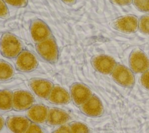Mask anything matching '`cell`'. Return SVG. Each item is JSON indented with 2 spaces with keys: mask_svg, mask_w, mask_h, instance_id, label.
Returning a JSON list of instances; mask_svg holds the SVG:
<instances>
[{
  "mask_svg": "<svg viewBox=\"0 0 149 133\" xmlns=\"http://www.w3.org/2000/svg\"><path fill=\"white\" fill-rule=\"evenodd\" d=\"M5 2L12 6L22 8L26 6L27 0H3Z\"/></svg>",
  "mask_w": 149,
  "mask_h": 133,
  "instance_id": "cell-23",
  "label": "cell"
},
{
  "mask_svg": "<svg viewBox=\"0 0 149 133\" xmlns=\"http://www.w3.org/2000/svg\"><path fill=\"white\" fill-rule=\"evenodd\" d=\"M36 48L37 53L45 61L51 64H55L57 62L59 51L56 40L53 36L37 43Z\"/></svg>",
  "mask_w": 149,
  "mask_h": 133,
  "instance_id": "cell-2",
  "label": "cell"
},
{
  "mask_svg": "<svg viewBox=\"0 0 149 133\" xmlns=\"http://www.w3.org/2000/svg\"><path fill=\"white\" fill-rule=\"evenodd\" d=\"M139 20L133 15H127L118 18L111 23L112 27L116 30L125 33H135L139 29Z\"/></svg>",
  "mask_w": 149,
  "mask_h": 133,
  "instance_id": "cell-4",
  "label": "cell"
},
{
  "mask_svg": "<svg viewBox=\"0 0 149 133\" xmlns=\"http://www.w3.org/2000/svg\"><path fill=\"white\" fill-rule=\"evenodd\" d=\"M91 62L95 70L105 75L111 74L117 64L112 57L107 55H95Z\"/></svg>",
  "mask_w": 149,
  "mask_h": 133,
  "instance_id": "cell-10",
  "label": "cell"
},
{
  "mask_svg": "<svg viewBox=\"0 0 149 133\" xmlns=\"http://www.w3.org/2000/svg\"><path fill=\"white\" fill-rule=\"evenodd\" d=\"M132 3L137 10L149 13V0H133Z\"/></svg>",
  "mask_w": 149,
  "mask_h": 133,
  "instance_id": "cell-21",
  "label": "cell"
},
{
  "mask_svg": "<svg viewBox=\"0 0 149 133\" xmlns=\"http://www.w3.org/2000/svg\"><path fill=\"white\" fill-rule=\"evenodd\" d=\"M52 133H72L69 124H66L60 125Z\"/></svg>",
  "mask_w": 149,
  "mask_h": 133,
  "instance_id": "cell-26",
  "label": "cell"
},
{
  "mask_svg": "<svg viewBox=\"0 0 149 133\" xmlns=\"http://www.w3.org/2000/svg\"><path fill=\"white\" fill-rule=\"evenodd\" d=\"M49 108L45 105L37 104L32 106L27 110L26 117L31 121L37 124L47 122Z\"/></svg>",
  "mask_w": 149,
  "mask_h": 133,
  "instance_id": "cell-13",
  "label": "cell"
},
{
  "mask_svg": "<svg viewBox=\"0 0 149 133\" xmlns=\"http://www.w3.org/2000/svg\"><path fill=\"white\" fill-rule=\"evenodd\" d=\"M9 16V12L3 0H0V18L7 19Z\"/></svg>",
  "mask_w": 149,
  "mask_h": 133,
  "instance_id": "cell-24",
  "label": "cell"
},
{
  "mask_svg": "<svg viewBox=\"0 0 149 133\" xmlns=\"http://www.w3.org/2000/svg\"><path fill=\"white\" fill-rule=\"evenodd\" d=\"M25 133H44V132L38 124L31 123Z\"/></svg>",
  "mask_w": 149,
  "mask_h": 133,
  "instance_id": "cell-25",
  "label": "cell"
},
{
  "mask_svg": "<svg viewBox=\"0 0 149 133\" xmlns=\"http://www.w3.org/2000/svg\"><path fill=\"white\" fill-rule=\"evenodd\" d=\"M38 60L35 55L31 51L23 50L16 58L15 66L17 70L29 72L35 70L38 66Z\"/></svg>",
  "mask_w": 149,
  "mask_h": 133,
  "instance_id": "cell-6",
  "label": "cell"
},
{
  "mask_svg": "<svg viewBox=\"0 0 149 133\" xmlns=\"http://www.w3.org/2000/svg\"><path fill=\"white\" fill-rule=\"evenodd\" d=\"M70 94L73 103L79 107L93 95L91 89L82 83H73L70 87Z\"/></svg>",
  "mask_w": 149,
  "mask_h": 133,
  "instance_id": "cell-8",
  "label": "cell"
},
{
  "mask_svg": "<svg viewBox=\"0 0 149 133\" xmlns=\"http://www.w3.org/2000/svg\"><path fill=\"white\" fill-rule=\"evenodd\" d=\"M139 82L144 89L149 91V70L142 74Z\"/></svg>",
  "mask_w": 149,
  "mask_h": 133,
  "instance_id": "cell-22",
  "label": "cell"
},
{
  "mask_svg": "<svg viewBox=\"0 0 149 133\" xmlns=\"http://www.w3.org/2000/svg\"><path fill=\"white\" fill-rule=\"evenodd\" d=\"M35 98L29 91L17 90L13 92V109L16 111H24L34 105Z\"/></svg>",
  "mask_w": 149,
  "mask_h": 133,
  "instance_id": "cell-7",
  "label": "cell"
},
{
  "mask_svg": "<svg viewBox=\"0 0 149 133\" xmlns=\"http://www.w3.org/2000/svg\"><path fill=\"white\" fill-rule=\"evenodd\" d=\"M30 32L33 41L36 44L52 36L49 26L44 21L38 19H35L31 22Z\"/></svg>",
  "mask_w": 149,
  "mask_h": 133,
  "instance_id": "cell-9",
  "label": "cell"
},
{
  "mask_svg": "<svg viewBox=\"0 0 149 133\" xmlns=\"http://www.w3.org/2000/svg\"><path fill=\"white\" fill-rule=\"evenodd\" d=\"M129 63L130 69L134 73L143 74L149 70V58L140 49H135L131 52Z\"/></svg>",
  "mask_w": 149,
  "mask_h": 133,
  "instance_id": "cell-5",
  "label": "cell"
},
{
  "mask_svg": "<svg viewBox=\"0 0 149 133\" xmlns=\"http://www.w3.org/2000/svg\"><path fill=\"white\" fill-rule=\"evenodd\" d=\"M5 123H6V122H5L4 118L3 117H2L1 116H0V131L3 128Z\"/></svg>",
  "mask_w": 149,
  "mask_h": 133,
  "instance_id": "cell-28",
  "label": "cell"
},
{
  "mask_svg": "<svg viewBox=\"0 0 149 133\" xmlns=\"http://www.w3.org/2000/svg\"><path fill=\"white\" fill-rule=\"evenodd\" d=\"M140 32L145 34H149V15L141 16L139 22Z\"/></svg>",
  "mask_w": 149,
  "mask_h": 133,
  "instance_id": "cell-20",
  "label": "cell"
},
{
  "mask_svg": "<svg viewBox=\"0 0 149 133\" xmlns=\"http://www.w3.org/2000/svg\"><path fill=\"white\" fill-rule=\"evenodd\" d=\"M81 111L90 117H98L104 112V108L100 99L96 96L93 95L84 104L80 107Z\"/></svg>",
  "mask_w": 149,
  "mask_h": 133,
  "instance_id": "cell-12",
  "label": "cell"
},
{
  "mask_svg": "<svg viewBox=\"0 0 149 133\" xmlns=\"http://www.w3.org/2000/svg\"><path fill=\"white\" fill-rule=\"evenodd\" d=\"M72 133H89L88 127L84 124L73 121L69 124Z\"/></svg>",
  "mask_w": 149,
  "mask_h": 133,
  "instance_id": "cell-19",
  "label": "cell"
},
{
  "mask_svg": "<svg viewBox=\"0 0 149 133\" xmlns=\"http://www.w3.org/2000/svg\"><path fill=\"white\" fill-rule=\"evenodd\" d=\"M48 101L56 104H67L72 100L70 94L63 88L54 86L52 90L48 97Z\"/></svg>",
  "mask_w": 149,
  "mask_h": 133,
  "instance_id": "cell-16",
  "label": "cell"
},
{
  "mask_svg": "<svg viewBox=\"0 0 149 133\" xmlns=\"http://www.w3.org/2000/svg\"><path fill=\"white\" fill-rule=\"evenodd\" d=\"M14 74L13 66L8 62L0 60V80L5 81L10 79Z\"/></svg>",
  "mask_w": 149,
  "mask_h": 133,
  "instance_id": "cell-18",
  "label": "cell"
},
{
  "mask_svg": "<svg viewBox=\"0 0 149 133\" xmlns=\"http://www.w3.org/2000/svg\"><path fill=\"white\" fill-rule=\"evenodd\" d=\"M112 4L118 6H126L131 4L133 0H109Z\"/></svg>",
  "mask_w": 149,
  "mask_h": 133,
  "instance_id": "cell-27",
  "label": "cell"
},
{
  "mask_svg": "<svg viewBox=\"0 0 149 133\" xmlns=\"http://www.w3.org/2000/svg\"><path fill=\"white\" fill-rule=\"evenodd\" d=\"M70 119L69 114L58 108H49L47 123L50 125H62L66 124Z\"/></svg>",
  "mask_w": 149,
  "mask_h": 133,
  "instance_id": "cell-15",
  "label": "cell"
},
{
  "mask_svg": "<svg viewBox=\"0 0 149 133\" xmlns=\"http://www.w3.org/2000/svg\"><path fill=\"white\" fill-rule=\"evenodd\" d=\"M23 46L20 40L15 35L3 33L0 40V50L1 54L7 58H16L23 50Z\"/></svg>",
  "mask_w": 149,
  "mask_h": 133,
  "instance_id": "cell-1",
  "label": "cell"
},
{
  "mask_svg": "<svg viewBox=\"0 0 149 133\" xmlns=\"http://www.w3.org/2000/svg\"><path fill=\"white\" fill-rule=\"evenodd\" d=\"M13 108V92L9 90H0V110L9 111Z\"/></svg>",
  "mask_w": 149,
  "mask_h": 133,
  "instance_id": "cell-17",
  "label": "cell"
},
{
  "mask_svg": "<svg viewBox=\"0 0 149 133\" xmlns=\"http://www.w3.org/2000/svg\"><path fill=\"white\" fill-rule=\"evenodd\" d=\"M111 76L117 84L125 88H131L135 83L133 72L130 69L121 64H116Z\"/></svg>",
  "mask_w": 149,
  "mask_h": 133,
  "instance_id": "cell-3",
  "label": "cell"
},
{
  "mask_svg": "<svg viewBox=\"0 0 149 133\" xmlns=\"http://www.w3.org/2000/svg\"><path fill=\"white\" fill-rule=\"evenodd\" d=\"M29 85L37 96L44 99H48L54 87L51 81L42 78L31 79L29 81Z\"/></svg>",
  "mask_w": 149,
  "mask_h": 133,
  "instance_id": "cell-11",
  "label": "cell"
},
{
  "mask_svg": "<svg viewBox=\"0 0 149 133\" xmlns=\"http://www.w3.org/2000/svg\"><path fill=\"white\" fill-rule=\"evenodd\" d=\"M61 1H63L65 4L68 5H73L76 2V0H61Z\"/></svg>",
  "mask_w": 149,
  "mask_h": 133,
  "instance_id": "cell-29",
  "label": "cell"
},
{
  "mask_svg": "<svg viewBox=\"0 0 149 133\" xmlns=\"http://www.w3.org/2000/svg\"><path fill=\"white\" fill-rule=\"evenodd\" d=\"M31 123V121L27 117L14 116L8 117L5 124L13 133H25Z\"/></svg>",
  "mask_w": 149,
  "mask_h": 133,
  "instance_id": "cell-14",
  "label": "cell"
}]
</instances>
